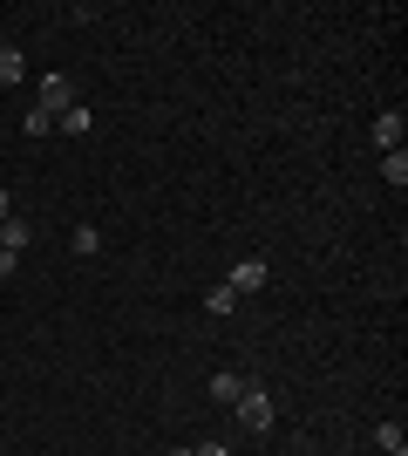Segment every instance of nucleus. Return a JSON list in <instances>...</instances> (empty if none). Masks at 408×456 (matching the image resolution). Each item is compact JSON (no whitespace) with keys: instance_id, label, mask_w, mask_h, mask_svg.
Wrapping results in <instances>:
<instances>
[{"instance_id":"nucleus-2","label":"nucleus","mask_w":408,"mask_h":456,"mask_svg":"<svg viewBox=\"0 0 408 456\" xmlns=\"http://www.w3.org/2000/svg\"><path fill=\"white\" fill-rule=\"evenodd\" d=\"M76 102H82V95H76V76H41V102H35L41 116H55V123H61Z\"/></svg>"},{"instance_id":"nucleus-6","label":"nucleus","mask_w":408,"mask_h":456,"mask_svg":"<svg viewBox=\"0 0 408 456\" xmlns=\"http://www.w3.org/2000/svg\"><path fill=\"white\" fill-rule=\"evenodd\" d=\"M55 130H68V136H89V130H96V116H89V102H76V110L61 116Z\"/></svg>"},{"instance_id":"nucleus-3","label":"nucleus","mask_w":408,"mask_h":456,"mask_svg":"<svg viewBox=\"0 0 408 456\" xmlns=\"http://www.w3.org/2000/svg\"><path fill=\"white\" fill-rule=\"evenodd\" d=\"M266 259H238V266H232V280H225V286H232V293H238V300H245V293H259V286H266Z\"/></svg>"},{"instance_id":"nucleus-8","label":"nucleus","mask_w":408,"mask_h":456,"mask_svg":"<svg viewBox=\"0 0 408 456\" xmlns=\"http://www.w3.org/2000/svg\"><path fill=\"white\" fill-rule=\"evenodd\" d=\"M0 82H28V61H20V48H0Z\"/></svg>"},{"instance_id":"nucleus-13","label":"nucleus","mask_w":408,"mask_h":456,"mask_svg":"<svg viewBox=\"0 0 408 456\" xmlns=\"http://www.w3.org/2000/svg\"><path fill=\"white\" fill-rule=\"evenodd\" d=\"M191 456H232V450H225V443H197Z\"/></svg>"},{"instance_id":"nucleus-1","label":"nucleus","mask_w":408,"mask_h":456,"mask_svg":"<svg viewBox=\"0 0 408 456\" xmlns=\"http://www.w3.org/2000/svg\"><path fill=\"white\" fill-rule=\"evenodd\" d=\"M232 409H238V429H245V436H266V429H272V395H266V388H245Z\"/></svg>"},{"instance_id":"nucleus-4","label":"nucleus","mask_w":408,"mask_h":456,"mask_svg":"<svg viewBox=\"0 0 408 456\" xmlns=\"http://www.w3.org/2000/svg\"><path fill=\"white\" fill-rule=\"evenodd\" d=\"M402 136H408L402 110H381V116H374V143H381V157H388V151H402Z\"/></svg>"},{"instance_id":"nucleus-12","label":"nucleus","mask_w":408,"mask_h":456,"mask_svg":"<svg viewBox=\"0 0 408 456\" xmlns=\"http://www.w3.org/2000/svg\"><path fill=\"white\" fill-rule=\"evenodd\" d=\"M68 246H76V252H82V259H89V252H96V246H102V232H96V225H82V232H76V239H68Z\"/></svg>"},{"instance_id":"nucleus-11","label":"nucleus","mask_w":408,"mask_h":456,"mask_svg":"<svg viewBox=\"0 0 408 456\" xmlns=\"http://www.w3.org/2000/svg\"><path fill=\"white\" fill-rule=\"evenodd\" d=\"M28 136H55V116H41V110H28V123H20Z\"/></svg>"},{"instance_id":"nucleus-9","label":"nucleus","mask_w":408,"mask_h":456,"mask_svg":"<svg viewBox=\"0 0 408 456\" xmlns=\"http://www.w3.org/2000/svg\"><path fill=\"white\" fill-rule=\"evenodd\" d=\"M381 177H388V184H408V151H388V157H381Z\"/></svg>"},{"instance_id":"nucleus-7","label":"nucleus","mask_w":408,"mask_h":456,"mask_svg":"<svg viewBox=\"0 0 408 456\" xmlns=\"http://www.w3.org/2000/svg\"><path fill=\"white\" fill-rule=\"evenodd\" d=\"M374 443H381L388 456H408V436H402V422H381V429H374Z\"/></svg>"},{"instance_id":"nucleus-10","label":"nucleus","mask_w":408,"mask_h":456,"mask_svg":"<svg viewBox=\"0 0 408 456\" xmlns=\"http://www.w3.org/2000/svg\"><path fill=\"white\" fill-rule=\"evenodd\" d=\"M232 306H238L232 286H212V293H204V314H232Z\"/></svg>"},{"instance_id":"nucleus-5","label":"nucleus","mask_w":408,"mask_h":456,"mask_svg":"<svg viewBox=\"0 0 408 456\" xmlns=\"http://www.w3.org/2000/svg\"><path fill=\"white\" fill-rule=\"evenodd\" d=\"M245 388H252V381H245V375H232V368H225V375H212V402H225V409H232V402L245 395Z\"/></svg>"},{"instance_id":"nucleus-14","label":"nucleus","mask_w":408,"mask_h":456,"mask_svg":"<svg viewBox=\"0 0 408 456\" xmlns=\"http://www.w3.org/2000/svg\"><path fill=\"white\" fill-rule=\"evenodd\" d=\"M7 218H14V198H7V191H0V225H7Z\"/></svg>"}]
</instances>
